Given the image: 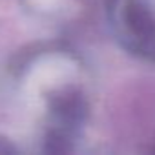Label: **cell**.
Here are the masks:
<instances>
[{
	"label": "cell",
	"mask_w": 155,
	"mask_h": 155,
	"mask_svg": "<svg viewBox=\"0 0 155 155\" xmlns=\"http://www.w3.org/2000/svg\"><path fill=\"white\" fill-rule=\"evenodd\" d=\"M110 13L117 35L133 51L155 57V0H113Z\"/></svg>",
	"instance_id": "obj_1"
}]
</instances>
